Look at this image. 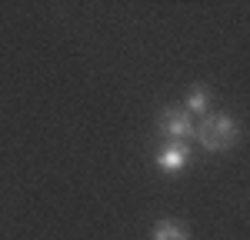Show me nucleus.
<instances>
[{"mask_svg":"<svg viewBox=\"0 0 250 240\" xmlns=\"http://www.w3.org/2000/svg\"><path fill=\"white\" fill-rule=\"evenodd\" d=\"M197 140H200L207 150L220 154V150H230L233 143L240 140V127H237V120L227 117V114H207V117H200Z\"/></svg>","mask_w":250,"mask_h":240,"instance_id":"1","label":"nucleus"},{"mask_svg":"<svg viewBox=\"0 0 250 240\" xmlns=\"http://www.w3.org/2000/svg\"><path fill=\"white\" fill-rule=\"evenodd\" d=\"M160 134L167 137V143H187V140L197 134V123L193 117L184 110V107H167L164 114H160Z\"/></svg>","mask_w":250,"mask_h":240,"instance_id":"2","label":"nucleus"},{"mask_svg":"<svg viewBox=\"0 0 250 240\" xmlns=\"http://www.w3.org/2000/svg\"><path fill=\"white\" fill-rule=\"evenodd\" d=\"M187 163H190V147L187 143H164L157 150V167L164 174H180Z\"/></svg>","mask_w":250,"mask_h":240,"instance_id":"3","label":"nucleus"},{"mask_svg":"<svg viewBox=\"0 0 250 240\" xmlns=\"http://www.w3.org/2000/svg\"><path fill=\"white\" fill-rule=\"evenodd\" d=\"M154 240H190V230H187V223L184 220H157L154 223V234H150Z\"/></svg>","mask_w":250,"mask_h":240,"instance_id":"4","label":"nucleus"},{"mask_svg":"<svg viewBox=\"0 0 250 240\" xmlns=\"http://www.w3.org/2000/svg\"><path fill=\"white\" fill-rule=\"evenodd\" d=\"M184 110L190 117H207V110H210V90L204 83H193L190 90H187V107Z\"/></svg>","mask_w":250,"mask_h":240,"instance_id":"5","label":"nucleus"}]
</instances>
